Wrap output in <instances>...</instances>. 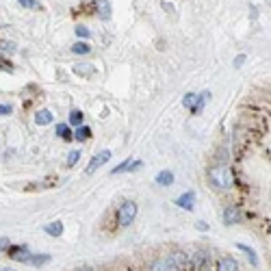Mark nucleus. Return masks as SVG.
Instances as JSON below:
<instances>
[{
    "label": "nucleus",
    "mask_w": 271,
    "mask_h": 271,
    "mask_svg": "<svg viewBox=\"0 0 271 271\" xmlns=\"http://www.w3.org/2000/svg\"><path fill=\"white\" fill-rule=\"evenodd\" d=\"M44 232H46L48 237H61V235H63V221H59V219H57V221L46 223V226H44Z\"/></svg>",
    "instance_id": "12"
},
{
    "label": "nucleus",
    "mask_w": 271,
    "mask_h": 271,
    "mask_svg": "<svg viewBox=\"0 0 271 271\" xmlns=\"http://www.w3.org/2000/svg\"><path fill=\"white\" fill-rule=\"evenodd\" d=\"M195 228H198V230H208V223H204V221H198V223H195Z\"/></svg>",
    "instance_id": "31"
},
{
    "label": "nucleus",
    "mask_w": 271,
    "mask_h": 271,
    "mask_svg": "<svg viewBox=\"0 0 271 271\" xmlns=\"http://www.w3.org/2000/svg\"><path fill=\"white\" fill-rule=\"evenodd\" d=\"M143 163L139 161V158H128V161H124V163H119L118 167H113V169H111V174H124V171H133V169H139V167H141Z\"/></svg>",
    "instance_id": "8"
},
{
    "label": "nucleus",
    "mask_w": 271,
    "mask_h": 271,
    "mask_svg": "<svg viewBox=\"0 0 271 271\" xmlns=\"http://www.w3.org/2000/svg\"><path fill=\"white\" fill-rule=\"evenodd\" d=\"M17 2H20L24 9H39V4H37L35 0H17Z\"/></svg>",
    "instance_id": "27"
},
{
    "label": "nucleus",
    "mask_w": 271,
    "mask_h": 271,
    "mask_svg": "<svg viewBox=\"0 0 271 271\" xmlns=\"http://www.w3.org/2000/svg\"><path fill=\"white\" fill-rule=\"evenodd\" d=\"M176 206L185 208V211H193V206H195V193H193V191H186V193L178 195V198H176Z\"/></svg>",
    "instance_id": "9"
},
{
    "label": "nucleus",
    "mask_w": 271,
    "mask_h": 271,
    "mask_svg": "<svg viewBox=\"0 0 271 271\" xmlns=\"http://www.w3.org/2000/svg\"><path fill=\"white\" fill-rule=\"evenodd\" d=\"M83 119H85V115H83V111H78V109H74L72 113H69V124L72 126H83Z\"/></svg>",
    "instance_id": "22"
},
{
    "label": "nucleus",
    "mask_w": 271,
    "mask_h": 271,
    "mask_svg": "<svg viewBox=\"0 0 271 271\" xmlns=\"http://www.w3.org/2000/svg\"><path fill=\"white\" fill-rule=\"evenodd\" d=\"M74 72L76 74H81V76H91L93 72H96V68H93V65H76V68H74Z\"/></svg>",
    "instance_id": "23"
},
{
    "label": "nucleus",
    "mask_w": 271,
    "mask_h": 271,
    "mask_svg": "<svg viewBox=\"0 0 271 271\" xmlns=\"http://www.w3.org/2000/svg\"><path fill=\"white\" fill-rule=\"evenodd\" d=\"M78 161H81V150H72L68 154V167H74Z\"/></svg>",
    "instance_id": "24"
},
{
    "label": "nucleus",
    "mask_w": 271,
    "mask_h": 271,
    "mask_svg": "<svg viewBox=\"0 0 271 271\" xmlns=\"http://www.w3.org/2000/svg\"><path fill=\"white\" fill-rule=\"evenodd\" d=\"M217 271H239V263L232 256H223L217 263Z\"/></svg>",
    "instance_id": "11"
},
{
    "label": "nucleus",
    "mask_w": 271,
    "mask_h": 271,
    "mask_svg": "<svg viewBox=\"0 0 271 271\" xmlns=\"http://www.w3.org/2000/svg\"><path fill=\"white\" fill-rule=\"evenodd\" d=\"M52 119H54V118H52V113H50L48 109L37 111V115H35V124H37V126H48Z\"/></svg>",
    "instance_id": "13"
},
{
    "label": "nucleus",
    "mask_w": 271,
    "mask_h": 271,
    "mask_svg": "<svg viewBox=\"0 0 271 271\" xmlns=\"http://www.w3.org/2000/svg\"><path fill=\"white\" fill-rule=\"evenodd\" d=\"M237 221H241V211L235 204H230V206L223 208V223H226V226H235Z\"/></svg>",
    "instance_id": "10"
},
{
    "label": "nucleus",
    "mask_w": 271,
    "mask_h": 271,
    "mask_svg": "<svg viewBox=\"0 0 271 271\" xmlns=\"http://www.w3.org/2000/svg\"><path fill=\"white\" fill-rule=\"evenodd\" d=\"M74 31H76V35L81 37V39H89V37H91V31L87 29V26H81V24H78Z\"/></svg>",
    "instance_id": "26"
},
{
    "label": "nucleus",
    "mask_w": 271,
    "mask_h": 271,
    "mask_svg": "<svg viewBox=\"0 0 271 271\" xmlns=\"http://www.w3.org/2000/svg\"><path fill=\"white\" fill-rule=\"evenodd\" d=\"M57 137L65 139V141H72V139H74V133L69 130V124H57Z\"/></svg>",
    "instance_id": "17"
},
{
    "label": "nucleus",
    "mask_w": 271,
    "mask_h": 271,
    "mask_svg": "<svg viewBox=\"0 0 271 271\" xmlns=\"http://www.w3.org/2000/svg\"><path fill=\"white\" fill-rule=\"evenodd\" d=\"M9 247H11V241H9V239H0V254H7Z\"/></svg>",
    "instance_id": "28"
},
{
    "label": "nucleus",
    "mask_w": 271,
    "mask_h": 271,
    "mask_svg": "<svg viewBox=\"0 0 271 271\" xmlns=\"http://www.w3.org/2000/svg\"><path fill=\"white\" fill-rule=\"evenodd\" d=\"M72 52L74 54H89L91 52V46L87 44V41H76V44L72 46Z\"/></svg>",
    "instance_id": "21"
},
{
    "label": "nucleus",
    "mask_w": 271,
    "mask_h": 271,
    "mask_svg": "<svg viewBox=\"0 0 271 271\" xmlns=\"http://www.w3.org/2000/svg\"><path fill=\"white\" fill-rule=\"evenodd\" d=\"M76 271H93L91 267H81V269H76Z\"/></svg>",
    "instance_id": "32"
},
{
    "label": "nucleus",
    "mask_w": 271,
    "mask_h": 271,
    "mask_svg": "<svg viewBox=\"0 0 271 271\" xmlns=\"http://www.w3.org/2000/svg\"><path fill=\"white\" fill-rule=\"evenodd\" d=\"M167 258H169L171 271H191L189 252H174V254H169Z\"/></svg>",
    "instance_id": "4"
},
{
    "label": "nucleus",
    "mask_w": 271,
    "mask_h": 271,
    "mask_svg": "<svg viewBox=\"0 0 271 271\" xmlns=\"http://www.w3.org/2000/svg\"><path fill=\"white\" fill-rule=\"evenodd\" d=\"M50 258H52L50 254H33V258H31L29 265H33V267H41V265L50 263Z\"/></svg>",
    "instance_id": "20"
},
{
    "label": "nucleus",
    "mask_w": 271,
    "mask_h": 271,
    "mask_svg": "<svg viewBox=\"0 0 271 271\" xmlns=\"http://www.w3.org/2000/svg\"><path fill=\"white\" fill-rule=\"evenodd\" d=\"M0 50H2V52H16V44H13V41H7V39H0Z\"/></svg>",
    "instance_id": "25"
},
{
    "label": "nucleus",
    "mask_w": 271,
    "mask_h": 271,
    "mask_svg": "<svg viewBox=\"0 0 271 271\" xmlns=\"http://www.w3.org/2000/svg\"><path fill=\"white\" fill-rule=\"evenodd\" d=\"M7 256L9 258H13V260H17V263H31V258H33L29 247L26 245H13V243H11V247L7 250Z\"/></svg>",
    "instance_id": "5"
},
{
    "label": "nucleus",
    "mask_w": 271,
    "mask_h": 271,
    "mask_svg": "<svg viewBox=\"0 0 271 271\" xmlns=\"http://www.w3.org/2000/svg\"><path fill=\"white\" fill-rule=\"evenodd\" d=\"M135 217H137V204H135L133 200H124L121 206L118 208V226L128 228L130 223L135 221Z\"/></svg>",
    "instance_id": "2"
},
{
    "label": "nucleus",
    "mask_w": 271,
    "mask_h": 271,
    "mask_svg": "<svg viewBox=\"0 0 271 271\" xmlns=\"http://www.w3.org/2000/svg\"><path fill=\"white\" fill-rule=\"evenodd\" d=\"M189 263L191 271H204L208 265V254L206 252H193V254H189Z\"/></svg>",
    "instance_id": "6"
},
{
    "label": "nucleus",
    "mask_w": 271,
    "mask_h": 271,
    "mask_svg": "<svg viewBox=\"0 0 271 271\" xmlns=\"http://www.w3.org/2000/svg\"><path fill=\"white\" fill-rule=\"evenodd\" d=\"M237 250H241V252H245V256H247V260H250L252 265H258V256H256V252L252 250V247H247V245H243V243H237Z\"/></svg>",
    "instance_id": "19"
},
{
    "label": "nucleus",
    "mask_w": 271,
    "mask_h": 271,
    "mask_svg": "<svg viewBox=\"0 0 271 271\" xmlns=\"http://www.w3.org/2000/svg\"><path fill=\"white\" fill-rule=\"evenodd\" d=\"M243 61H245V54H239V57L235 59V68H241V65H243Z\"/></svg>",
    "instance_id": "30"
},
{
    "label": "nucleus",
    "mask_w": 271,
    "mask_h": 271,
    "mask_svg": "<svg viewBox=\"0 0 271 271\" xmlns=\"http://www.w3.org/2000/svg\"><path fill=\"white\" fill-rule=\"evenodd\" d=\"M96 9H98V13H100L102 20H111V4H109V0H98Z\"/></svg>",
    "instance_id": "14"
},
{
    "label": "nucleus",
    "mask_w": 271,
    "mask_h": 271,
    "mask_svg": "<svg viewBox=\"0 0 271 271\" xmlns=\"http://www.w3.org/2000/svg\"><path fill=\"white\" fill-rule=\"evenodd\" d=\"M11 113H13L11 104H0V115H11Z\"/></svg>",
    "instance_id": "29"
},
{
    "label": "nucleus",
    "mask_w": 271,
    "mask_h": 271,
    "mask_svg": "<svg viewBox=\"0 0 271 271\" xmlns=\"http://www.w3.org/2000/svg\"><path fill=\"white\" fill-rule=\"evenodd\" d=\"M150 271H171L169 258H167V256H163V258L154 260V263H152V267H150Z\"/></svg>",
    "instance_id": "16"
},
{
    "label": "nucleus",
    "mask_w": 271,
    "mask_h": 271,
    "mask_svg": "<svg viewBox=\"0 0 271 271\" xmlns=\"http://www.w3.org/2000/svg\"><path fill=\"white\" fill-rule=\"evenodd\" d=\"M89 137H91V128H89V126H78V128L74 130V139H76V141H81V143H85Z\"/></svg>",
    "instance_id": "15"
},
{
    "label": "nucleus",
    "mask_w": 271,
    "mask_h": 271,
    "mask_svg": "<svg viewBox=\"0 0 271 271\" xmlns=\"http://www.w3.org/2000/svg\"><path fill=\"white\" fill-rule=\"evenodd\" d=\"M109 158H111V150H100V152H98L96 156H93L91 161H89V165H87V174H93V171H96L98 167L104 165Z\"/></svg>",
    "instance_id": "7"
},
{
    "label": "nucleus",
    "mask_w": 271,
    "mask_h": 271,
    "mask_svg": "<svg viewBox=\"0 0 271 271\" xmlns=\"http://www.w3.org/2000/svg\"><path fill=\"white\" fill-rule=\"evenodd\" d=\"M206 178H208V185L217 191H228L235 186V174H232V169L228 165H223V163L208 167Z\"/></svg>",
    "instance_id": "1"
},
{
    "label": "nucleus",
    "mask_w": 271,
    "mask_h": 271,
    "mask_svg": "<svg viewBox=\"0 0 271 271\" xmlns=\"http://www.w3.org/2000/svg\"><path fill=\"white\" fill-rule=\"evenodd\" d=\"M0 271H16V269H13V267H2Z\"/></svg>",
    "instance_id": "33"
},
{
    "label": "nucleus",
    "mask_w": 271,
    "mask_h": 271,
    "mask_svg": "<svg viewBox=\"0 0 271 271\" xmlns=\"http://www.w3.org/2000/svg\"><path fill=\"white\" fill-rule=\"evenodd\" d=\"M156 185H161V186H169V185H174V174L171 171H161V174L156 176Z\"/></svg>",
    "instance_id": "18"
},
{
    "label": "nucleus",
    "mask_w": 271,
    "mask_h": 271,
    "mask_svg": "<svg viewBox=\"0 0 271 271\" xmlns=\"http://www.w3.org/2000/svg\"><path fill=\"white\" fill-rule=\"evenodd\" d=\"M206 98H208V93H204V96H198V93H186L185 100H182V104H185L193 115H198L200 111L204 109V104H206Z\"/></svg>",
    "instance_id": "3"
}]
</instances>
